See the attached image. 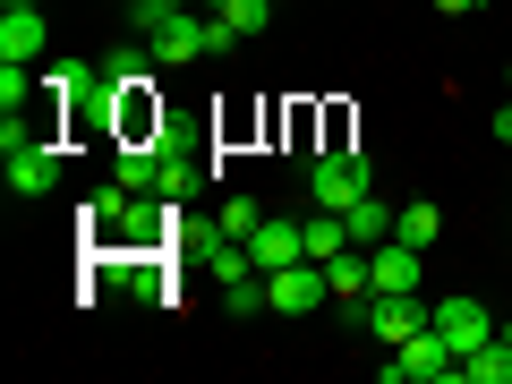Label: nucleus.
Masks as SVG:
<instances>
[{
	"instance_id": "nucleus-15",
	"label": "nucleus",
	"mask_w": 512,
	"mask_h": 384,
	"mask_svg": "<svg viewBox=\"0 0 512 384\" xmlns=\"http://www.w3.org/2000/svg\"><path fill=\"white\" fill-rule=\"evenodd\" d=\"M342 248H350V222L316 205V222H308V256H316V265H333V256H342Z\"/></svg>"
},
{
	"instance_id": "nucleus-1",
	"label": "nucleus",
	"mask_w": 512,
	"mask_h": 384,
	"mask_svg": "<svg viewBox=\"0 0 512 384\" xmlns=\"http://www.w3.org/2000/svg\"><path fill=\"white\" fill-rule=\"evenodd\" d=\"M325 299H333V274L316 265V256H291V265L265 274V308H274V316H316Z\"/></svg>"
},
{
	"instance_id": "nucleus-11",
	"label": "nucleus",
	"mask_w": 512,
	"mask_h": 384,
	"mask_svg": "<svg viewBox=\"0 0 512 384\" xmlns=\"http://www.w3.org/2000/svg\"><path fill=\"white\" fill-rule=\"evenodd\" d=\"M154 171H163V146H120L111 154V180L137 188V197H154Z\"/></svg>"
},
{
	"instance_id": "nucleus-19",
	"label": "nucleus",
	"mask_w": 512,
	"mask_h": 384,
	"mask_svg": "<svg viewBox=\"0 0 512 384\" xmlns=\"http://www.w3.org/2000/svg\"><path fill=\"white\" fill-rule=\"evenodd\" d=\"M222 308H231V316H256V308H265V274H248V282H222Z\"/></svg>"
},
{
	"instance_id": "nucleus-18",
	"label": "nucleus",
	"mask_w": 512,
	"mask_h": 384,
	"mask_svg": "<svg viewBox=\"0 0 512 384\" xmlns=\"http://www.w3.org/2000/svg\"><path fill=\"white\" fill-rule=\"evenodd\" d=\"M214 18H222V26H239V35H256V26L274 18V0H222Z\"/></svg>"
},
{
	"instance_id": "nucleus-22",
	"label": "nucleus",
	"mask_w": 512,
	"mask_h": 384,
	"mask_svg": "<svg viewBox=\"0 0 512 384\" xmlns=\"http://www.w3.org/2000/svg\"><path fill=\"white\" fill-rule=\"evenodd\" d=\"M436 9H444V18H461V9H478V0H436Z\"/></svg>"
},
{
	"instance_id": "nucleus-16",
	"label": "nucleus",
	"mask_w": 512,
	"mask_h": 384,
	"mask_svg": "<svg viewBox=\"0 0 512 384\" xmlns=\"http://www.w3.org/2000/svg\"><path fill=\"white\" fill-rule=\"evenodd\" d=\"M188 188H197V163H180V154L163 146V171H154V197H163V205H180Z\"/></svg>"
},
{
	"instance_id": "nucleus-21",
	"label": "nucleus",
	"mask_w": 512,
	"mask_h": 384,
	"mask_svg": "<svg viewBox=\"0 0 512 384\" xmlns=\"http://www.w3.org/2000/svg\"><path fill=\"white\" fill-rule=\"evenodd\" d=\"M495 137H504V146H512V94H504V103H495Z\"/></svg>"
},
{
	"instance_id": "nucleus-5",
	"label": "nucleus",
	"mask_w": 512,
	"mask_h": 384,
	"mask_svg": "<svg viewBox=\"0 0 512 384\" xmlns=\"http://www.w3.org/2000/svg\"><path fill=\"white\" fill-rule=\"evenodd\" d=\"M419 325H427V299H419V291H376V299H367V342L402 350Z\"/></svg>"
},
{
	"instance_id": "nucleus-17",
	"label": "nucleus",
	"mask_w": 512,
	"mask_h": 384,
	"mask_svg": "<svg viewBox=\"0 0 512 384\" xmlns=\"http://www.w3.org/2000/svg\"><path fill=\"white\" fill-rule=\"evenodd\" d=\"M35 60H0V111H26V94H35Z\"/></svg>"
},
{
	"instance_id": "nucleus-25",
	"label": "nucleus",
	"mask_w": 512,
	"mask_h": 384,
	"mask_svg": "<svg viewBox=\"0 0 512 384\" xmlns=\"http://www.w3.org/2000/svg\"><path fill=\"white\" fill-rule=\"evenodd\" d=\"M163 9H180V0H163Z\"/></svg>"
},
{
	"instance_id": "nucleus-24",
	"label": "nucleus",
	"mask_w": 512,
	"mask_h": 384,
	"mask_svg": "<svg viewBox=\"0 0 512 384\" xmlns=\"http://www.w3.org/2000/svg\"><path fill=\"white\" fill-rule=\"evenodd\" d=\"M504 350H512V325H504Z\"/></svg>"
},
{
	"instance_id": "nucleus-8",
	"label": "nucleus",
	"mask_w": 512,
	"mask_h": 384,
	"mask_svg": "<svg viewBox=\"0 0 512 384\" xmlns=\"http://www.w3.org/2000/svg\"><path fill=\"white\" fill-rule=\"evenodd\" d=\"M52 26L35 18V0H9V18H0V60H43Z\"/></svg>"
},
{
	"instance_id": "nucleus-12",
	"label": "nucleus",
	"mask_w": 512,
	"mask_h": 384,
	"mask_svg": "<svg viewBox=\"0 0 512 384\" xmlns=\"http://www.w3.org/2000/svg\"><path fill=\"white\" fill-rule=\"evenodd\" d=\"M453 376H470V384H512V350H504V333H495V342H478V350H461Z\"/></svg>"
},
{
	"instance_id": "nucleus-14",
	"label": "nucleus",
	"mask_w": 512,
	"mask_h": 384,
	"mask_svg": "<svg viewBox=\"0 0 512 384\" xmlns=\"http://www.w3.org/2000/svg\"><path fill=\"white\" fill-rule=\"evenodd\" d=\"M436 231H444V214H436V205H402V214H393V239H410V248H436Z\"/></svg>"
},
{
	"instance_id": "nucleus-4",
	"label": "nucleus",
	"mask_w": 512,
	"mask_h": 384,
	"mask_svg": "<svg viewBox=\"0 0 512 384\" xmlns=\"http://www.w3.org/2000/svg\"><path fill=\"white\" fill-rule=\"evenodd\" d=\"M427 325H436L453 350H478V342H495V316H487V299H478V291H444L436 308H427Z\"/></svg>"
},
{
	"instance_id": "nucleus-6",
	"label": "nucleus",
	"mask_w": 512,
	"mask_h": 384,
	"mask_svg": "<svg viewBox=\"0 0 512 384\" xmlns=\"http://www.w3.org/2000/svg\"><path fill=\"white\" fill-rule=\"evenodd\" d=\"M9 188H18V197H52V188H60V154H52V137H35V146L9 154Z\"/></svg>"
},
{
	"instance_id": "nucleus-20",
	"label": "nucleus",
	"mask_w": 512,
	"mask_h": 384,
	"mask_svg": "<svg viewBox=\"0 0 512 384\" xmlns=\"http://www.w3.org/2000/svg\"><path fill=\"white\" fill-rule=\"evenodd\" d=\"M256 222H265V214H256V197H222V239H248Z\"/></svg>"
},
{
	"instance_id": "nucleus-7",
	"label": "nucleus",
	"mask_w": 512,
	"mask_h": 384,
	"mask_svg": "<svg viewBox=\"0 0 512 384\" xmlns=\"http://www.w3.org/2000/svg\"><path fill=\"white\" fill-rule=\"evenodd\" d=\"M248 256H256V274H274V265L308 256V222H256V231H248Z\"/></svg>"
},
{
	"instance_id": "nucleus-9",
	"label": "nucleus",
	"mask_w": 512,
	"mask_h": 384,
	"mask_svg": "<svg viewBox=\"0 0 512 384\" xmlns=\"http://www.w3.org/2000/svg\"><path fill=\"white\" fill-rule=\"evenodd\" d=\"M427 248H410V239H384V248H367V265H376V291H419V265Z\"/></svg>"
},
{
	"instance_id": "nucleus-3",
	"label": "nucleus",
	"mask_w": 512,
	"mask_h": 384,
	"mask_svg": "<svg viewBox=\"0 0 512 384\" xmlns=\"http://www.w3.org/2000/svg\"><path fill=\"white\" fill-rule=\"evenodd\" d=\"M308 188H316V205H325V214H350V205L367 197V154H350V146H333V154H316V171H308Z\"/></svg>"
},
{
	"instance_id": "nucleus-2",
	"label": "nucleus",
	"mask_w": 512,
	"mask_h": 384,
	"mask_svg": "<svg viewBox=\"0 0 512 384\" xmlns=\"http://www.w3.org/2000/svg\"><path fill=\"white\" fill-rule=\"evenodd\" d=\"M453 367H461V350L444 342L436 325H419V333H410L402 350H393V359H384V384H444Z\"/></svg>"
},
{
	"instance_id": "nucleus-23",
	"label": "nucleus",
	"mask_w": 512,
	"mask_h": 384,
	"mask_svg": "<svg viewBox=\"0 0 512 384\" xmlns=\"http://www.w3.org/2000/svg\"><path fill=\"white\" fill-rule=\"evenodd\" d=\"M504 94H512V60H504Z\"/></svg>"
},
{
	"instance_id": "nucleus-13",
	"label": "nucleus",
	"mask_w": 512,
	"mask_h": 384,
	"mask_svg": "<svg viewBox=\"0 0 512 384\" xmlns=\"http://www.w3.org/2000/svg\"><path fill=\"white\" fill-rule=\"evenodd\" d=\"M128 205H137V188H120V180H111V188H94V197H86V214H77V222H86V239H103L111 222L128 214Z\"/></svg>"
},
{
	"instance_id": "nucleus-10",
	"label": "nucleus",
	"mask_w": 512,
	"mask_h": 384,
	"mask_svg": "<svg viewBox=\"0 0 512 384\" xmlns=\"http://www.w3.org/2000/svg\"><path fill=\"white\" fill-rule=\"evenodd\" d=\"M393 214H402V205H384L376 188H367V197L342 214V222H350V248H384V239H393Z\"/></svg>"
}]
</instances>
